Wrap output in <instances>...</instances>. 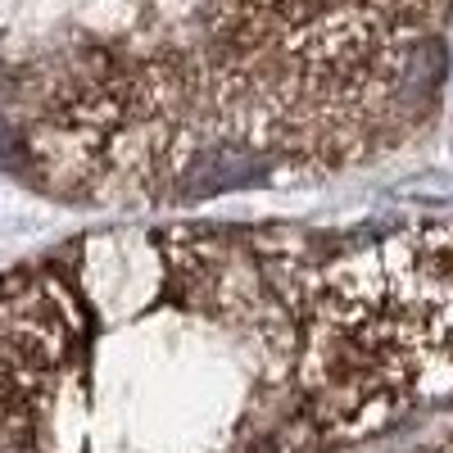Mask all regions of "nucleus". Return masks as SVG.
<instances>
[{
    "label": "nucleus",
    "mask_w": 453,
    "mask_h": 453,
    "mask_svg": "<svg viewBox=\"0 0 453 453\" xmlns=\"http://www.w3.org/2000/svg\"><path fill=\"white\" fill-rule=\"evenodd\" d=\"M277 232L100 226L0 277V453H326L376 431Z\"/></svg>",
    "instance_id": "f257e3e1"
},
{
    "label": "nucleus",
    "mask_w": 453,
    "mask_h": 453,
    "mask_svg": "<svg viewBox=\"0 0 453 453\" xmlns=\"http://www.w3.org/2000/svg\"><path fill=\"white\" fill-rule=\"evenodd\" d=\"M322 313L381 426L453 403V226L422 222L326 258Z\"/></svg>",
    "instance_id": "f03ea898"
},
{
    "label": "nucleus",
    "mask_w": 453,
    "mask_h": 453,
    "mask_svg": "<svg viewBox=\"0 0 453 453\" xmlns=\"http://www.w3.org/2000/svg\"><path fill=\"white\" fill-rule=\"evenodd\" d=\"M440 453H453V440H449V444H444V449H440Z\"/></svg>",
    "instance_id": "7ed1b4c3"
}]
</instances>
